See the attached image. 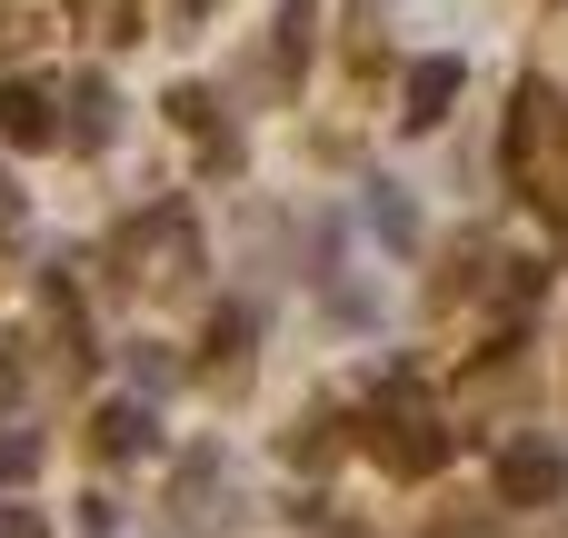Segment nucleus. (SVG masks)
Returning a JSON list of instances; mask_svg holds the SVG:
<instances>
[{"mask_svg": "<svg viewBox=\"0 0 568 538\" xmlns=\"http://www.w3.org/2000/svg\"><path fill=\"white\" fill-rule=\"evenodd\" d=\"M459 80H469V70H459L449 50H439V60H419V70L399 80V120H409V130H439V120L459 110Z\"/></svg>", "mask_w": 568, "mask_h": 538, "instance_id": "9", "label": "nucleus"}, {"mask_svg": "<svg viewBox=\"0 0 568 538\" xmlns=\"http://www.w3.org/2000/svg\"><path fill=\"white\" fill-rule=\"evenodd\" d=\"M90 449H100L110 469H120V459H150V449H160V409H150L140 389H130V399H110V409L90 419Z\"/></svg>", "mask_w": 568, "mask_h": 538, "instance_id": "7", "label": "nucleus"}, {"mask_svg": "<svg viewBox=\"0 0 568 538\" xmlns=\"http://www.w3.org/2000/svg\"><path fill=\"white\" fill-rule=\"evenodd\" d=\"M120 260H130V280H150V290H190V280H200V230H190V210H180V200H150V210L120 230Z\"/></svg>", "mask_w": 568, "mask_h": 538, "instance_id": "2", "label": "nucleus"}, {"mask_svg": "<svg viewBox=\"0 0 568 538\" xmlns=\"http://www.w3.org/2000/svg\"><path fill=\"white\" fill-rule=\"evenodd\" d=\"M280 459H290V469H320V459H339V409H310V419H290V429H280Z\"/></svg>", "mask_w": 568, "mask_h": 538, "instance_id": "13", "label": "nucleus"}, {"mask_svg": "<svg viewBox=\"0 0 568 538\" xmlns=\"http://www.w3.org/2000/svg\"><path fill=\"white\" fill-rule=\"evenodd\" d=\"M568 499V439H509L499 449V509H559Z\"/></svg>", "mask_w": 568, "mask_h": 538, "instance_id": "3", "label": "nucleus"}, {"mask_svg": "<svg viewBox=\"0 0 568 538\" xmlns=\"http://www.w3.org/2000/svg\"><path fill=\"white\" fill-rule=\"evenodd\" d=\"M70 20L100 40H140V0H70Z\"/></svg>", "mask_w": 568, "mask_h": 538, "instance_id": "15", "label": "nucleus"}, {"mask_svg": "<svg viewBox=\"0 0 568 538\" xmlns=\"http://www.w3.org/2000/svg\"><path fill=\"white\" fill-rule=\"evenodd\" d=\"M0 240H30V200H20L10 170H0Z\"/></svg>", "mask_w": 568, "mask_h": 538, "instance_id": "18", "label": "nucleus"}, {"mask_svg": "<svg viewBox=\"0 0 568 538\" xmlns=\"http://www.w3.org/2000/svg\"><path fill=\"white\" fill-rule=\"evenodd\" d=\"M369 230H379V240H389V250H419V210H409V200H399V190H389V180H379V190H369Z\"/></svg>", "mask_w": 568, "mask_h": 538, "instance_id": "14", "label": "nucleus"}, {"mask_svg": "<svg viewBox=\"0 0 568 538\" xmlns=\"http://www.w3.org/2000/svg\"><path fill=\"white\" fill-rule=\"evenodd\" d=\"M250 349H260V309H250V300H220L210 329H200V359H190V369L230 399V389H250Z\"/></svg>", "mask_w": 568, "mask_h": 538, "instance_id": "4", "label": "nucleus"}, {"mask_svg": "<svg viewBox=\"0 0 568 538\" xmlns=\"http://www.w3.org/2000/svg\"><path fill=\"white\" fill-rule=\"evenodd\" d=\"M0 538H50V519H40V509H20V499H0Z\"/></svg>", "mask_w": 568, "mask_h": 538, "instance_id": "19", "label": "nucleus"}, {"mask_svg": "<svg viewBox=\"0 0 568 538\" xmlns=\"http://www.w3.org/2000/svg\"><path fill=\"white\" fill-rule=\"evenodd\" d=\"M40 309H50V329H60V369H70V379H80V369H90V359H100V349H90V309H80V280H70V270H60V260H50V270H40Z\"/></svg>", "mask_w": 568, "mask_h": 538, "instance_id": "6", "label": "nucleus"}, {"mask_svg": "<svg viewBox=\"0 0 568 538\" xmlns=\"http://www.w3.org/2000/svg\"><path fill=\"white\" fill-rule=\"evenodd\" d=\"M310 50H320V0H280V30H270V70L290 80V70H310Z\"/></svg>", "mask_w": 568, "mask_h": 538, "instance_id": "12", "label": "nucleus"}, {"mask_svg": "<svg viewBox=\"0 0 568 538\" xmlns=\"http://www.w3.org/2000/svg\"><path fill=\"white\" fill-rule=\"evenodd\" d=\"M359 449H369L389 479H439V469H449V449H459V429L429 409L419 369H389V379L369 389V409H359Z\"/></svg>", "mask_w": 568, "mask_h": 538, "instance_id": "1", "label": "nucleus"}, {"mask_svg": "<svg viewBox=\"0 0 568 538\" xmlns=\"http://www.w3.org/2000/svg\"><path fill=\"white\" fill-rule=\"evenodd\" d=\"M170 120H180V130L210 150V170H240V130L220 120V100H210L200 80H180V90H170Z\"/></svg>", "mask_w": 568, "mask_h": 538, "instance_id": "10", "label": "nucleus"}, {"mask_svg": "<svg viewBox=\"0 0 568 538\" xmlns=\"http://www.w3.org/2000/svg\"><path fill=\"white\" fill-rule=\"evenodd\" d=\"M170 509H180L190 529H230V469H220V449H190V459H180Z\"/></svg>", "mask_w": 568, "mask_h": 538, "instance_id": "8", "label": "nucleus"}, {"mask_svg": "<svg viewBox=\"0 0 568 538\" xmlns=\"http://www.w3.org/2000/svg\"><path fill=\"white\" fill-rule=\"evenodd\" d=\"M0 140H10V150H60L50 90H30V80H0Z\"/></svg>", "mask_w": 568, "mask_h": 538, "instance_id": "11", "label": "nucleus"}, {"mask_svg": "<svg viewBox=\"0 0 568 538\" xmlns=\"http://www.w3.org/2000/svg\"><path fill=\"white\" fill-rule=\"evenodd\" d=\"M30 469H40V439H30V429H0V489L30 479Z\"/></svg>", "mask_w": 568, "mask_h": 538, "instance_id": "17", "label": "nucleus"}, {"mask_svg": "<svg viewBox=\"0 0 568 538\" xmlns=\"http://www.w3.org/2000/svg\"><path fill=\"white\" fill-rule=\"evenodd\" d=\"M170 379H180V359H170L160 339H140V349H130V389H140V399H160Z\"/></svg>", "mask_w": 568, "mask_h": 538, "instance_id": "16", "label": "nucleus"}, {"mask_svg": "<svg viewBox=\"0 0 568 538\" xmlns=\"http://www.w3.org/2000/svg\"><path fill=\"white\" fill-rule=\"evenodd\" d=\"M60 100H70L60 140H70L80 160H90V150H110V130H120V90H110L100 70H70V90H60Z\"/></svg>", "mask_w": 568, "mask_h": 538, "instance_id": "5", "label": "nucleus"}]
</instances>
